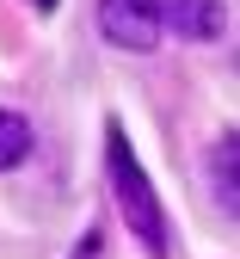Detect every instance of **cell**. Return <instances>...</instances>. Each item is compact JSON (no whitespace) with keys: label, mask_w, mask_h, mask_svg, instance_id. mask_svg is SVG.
<instances>
[{"label":"cell","mask_w":240,"mask_h":259,"mask_svg":"<svg viewBox=\"0 0 240 259\" xmlns=\"http://www.w3.org/2000/svg\"><path fill=\"white\" fill-rule=\"evenodd\" d=\"M105 160H111V191H117V204H123V222L135 229V241L160 259L166 253V216H160V198H154L148 173L135 167V154H129V142H123L117 123L105 130Z\"/></svg>","instance_id":"cell-1"},{"label":"cell","mask_w":240,"mask_h":259,"mask_svg":"<svg viewBox=\"0 0 240 259\" xmlns=\"http://www.w3.org/2000/svg\"><path fill=\"white\" fill-rule=\"evenodd\" d=\"M99 37L129 56H148L160 44V19L148 0H99Z\"/></svg>","instance_id":"cell-2"},{"label":"cell","mask_w":240,"mask_h":259,"mask_svg":"<svg viewBox=\"0 0 240 259\" xmlns=\"http://www.w3.org/2000/svg\"><path fill=\"white\" fill-rule=\"evenodd\" d=\"M160 25H173L179 37H191V44H216L228 31V7H222V0H179Z\"/></svg>","instance_id":"cell-3"},{"label":"cell","mask_w":240,"mask_h":259,"mask_svg":"<svg viewBox=\"0 0 240 259\" xmlns=\"http://www.w3.org/2000/svg\"><path fill=\"white\" fill-rule=\"evenodd\" d=\"M210 191H216L222 216L240 210V136H216L210 142Z\"/></svg>","instance_id":"cell-4"},{"label":"cell","mask_w":240,"mask_h":259,"mask_svg":"<svg viewBox=\"0 0 240 259\" xmlns=\"http://www.w3.org/2000/svg\"><path fill=\"white\" fill-rule=\"evenodd\" d=\"M31 123L19 117V111H0V173H13V167H25L31 160Z\"/></svg>","instance_id":"cell-5"},{"label":"cell","mask_w":240,"mask_h":259,"mask_svg":"<svg viewBox=\"0 0 240 259\" xmlns=\"http://www.w3.org/2000/svg\"><path fill=\"white\" fill-rule=\"evenodd\" d=\"M74 259H99V229H92V235L80 241V253H74Z\"/></svg>","instance_id":"cell-6"},{"label":"cell","mask_w":240,"mask_h":259,"mask_svg":"<svg viewBox=\"0 0 240 259\" xmlns=\"http://www.w3.org/2000/svg\"><path fill=\"white\" fill-rule=\"evenodd\" d=\"M31 7H37V13H56V0H31Z\"/></svg>","instance_id":"cell-7"}]
</instances>
